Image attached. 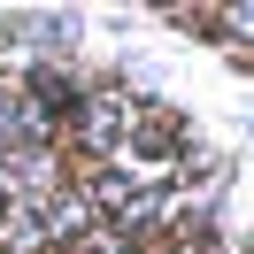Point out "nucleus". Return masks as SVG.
I'll return each mask as SVG.
<instances>
[{
    "instance_id": "obj_3",
    "label": "nucleus",
    "mask_w": 254,
    "mask_h": 254,
    "mask_svg": "<svg viewBox=\"0 0 254 254\" xmlns=\"http://www.w3.org/2000/svg\"><path fill=\"white\" fill-rule=\"evenodd\" d=\"M39 146H54V124L31 108V100L16 93V85H0V162L16 154H39Z\"/></svg>"
},
{
    "instance_id": "obj_5",
    "label": "nucleus",
    "mask_w": 254,
    "mask_h": 254,
    "mask_svg": "<svg viewBox=\"0 0 254 254\" xmlns=\"http://www.w3.org/2000/svg\"><path fill=\"white\" fill-rule=\"evenodd\" d=\"M216 31H223V39H247V31H254V16H247V8H223Z\"/></svg>"
},
{
    "instance_id": "obj_6",
    "label": "nucleus",
    "mask_w": 254,
    "mask_h": 254,
    "mask_svg": "<svg viewBox=\"0 0 254 254\" xmlns=\"http://www.w3.org/2000/svg\"><path fill=\"white\" fill-rule=\"evenodd\" d=\"M62 254H93V247H62Z\"/></svg>"
},
{
    "instance_id": "obj_2",
    "label": "nucleus",
    "mask_w": 254,
    "mask_h": 254,
    "mask_svg": "<svg viewBox=\"0 0 254 254\" xmlns=\"http://www.w3.org/2000/svg\"><path fill=\"white\" fill-rule=\"evenodd\" d=\"M16 93L31 100L47 124H69V116H77V100H85V85H77V69H69V62H31Z\"/></svg>"
},
{
    "instance_id": "obj_1",
    "label": "nucleus",
    "mask_w": 254,
    "mask_h": 254,
    "mask_svg": "<svg viewBox=\"0 0 254 254\" xmlns=\"http://www.w3.org/2000/svg\"><path fill=\"white\" fill-rule=\"evenodd\" d=\"M131 124H139V100L131 93H85L77 116H69V131H77V146L93 162H116L131 146Z\"/></svg>"
},
{
    "instance_id": "obj_4",
    "label": "nucleus",
    "mask_w": 254,
    "mask_h": 254,
    "mask_svg": "<svg viewBox=\"0 0 254 254\" xmlns=\"http://www.w3.org/2000/svg\"><path fill=\"white\" fill-rule=\"evenodd\" d=\"M0 31H8V39H31V54H39V62H62V54H69V39H77V16H8Z\"/></svg>"
}]
</instances>
